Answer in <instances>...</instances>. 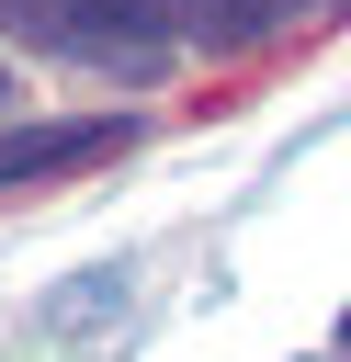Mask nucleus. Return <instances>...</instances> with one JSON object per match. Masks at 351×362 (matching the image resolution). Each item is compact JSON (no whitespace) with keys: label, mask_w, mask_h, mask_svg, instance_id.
Listing matches in <instances>:
<instances>
[{"label":"nucleus","mask_w":351,"mask_h":362,"mask_svg":"<svg viewBox=\"0 0 351 362\" xmlns=\"http://www.w3.org/2000/svg\"><path fill=\"white\" fill-rule=\"evenodd\" d=\"M159 11H170V0H159ZM204 11H215V34H249V23L272 11V0H204Z\"/></svg>","instance_id":"3"},{"label":"nucleus","mask_w":351,"mask_h":362,"mask_svg":"<svg viewBox=\"0 0 351 362\" xmlns=\"http://www.w3.org/2000/svg\"><path fill=\"white\" fill-rule=\"evenodd\" d=\"M0 90H11V79H0Z\"/></svg>","instance_id":"4"},{"label":"nucleus","mask_w":351,"mask_h":362,"mask_svg":"<svg viewBox=\"0 0 351 362\" xmlns=\"http://www.w3.org/2000/svg\"><path fill=\"white\" fill-rule=\"evenodd\" d=\"M45 45H68V57H125V68H147L159 45H170V11L159 0H11Z\"/></svg>","instance_id":"1"},{"label":"nucleus","mask_w":351,"mask_h":362,"mask_svg":"<svg viewBox=\"0 0 351 362\" xmlns=\"http://www.w3.org/2000/svg\"><path fill=\"white\" fill-rule=\"evenodd\" d=\"M136 124L125 113H57V124H0V192L23 181H57V170H91V158H125Z\"/></svg>","instance_id":"2"}]
</instances>
